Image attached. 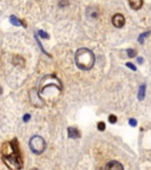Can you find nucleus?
I'll use <instances>...</instances> for the list:
<instances>
[{
	"label": "nucleus",
	"instance_id": "obj_1",
	"mask_svg": "<svg viewBox=\"0 0 151 170\" xmlns=\"http://www.w3.org/2000/svg\"><path fill=\"white\" fill-rule=\"evenodd\" d=\"M1 157L5 164L11 168V169H21L23 168V162L21 157H20L19 148L17 144V139L14 138L13 141L7 142L3 145V151H1Z\"/></svg>",
	"mask_w": 151,
	"mask_h": 170
},
{
	"label": "nucleus",
	"instance_id": "obj_2",
	"mask_svg": "<svg viewBox=\"0 0 151 170\" xmlns=\"http://www.w3.org/2000/svg\"><path fill=\"white\" fill-rule=\"evenodd\" d=\"M74 62L80 70H90L95 65V54L89 48H79L76 52Z\"/></svg>",
	"mask_w": 151,
	"mask_h": 170
},
{
	"label": "nucleus",
	"instance_id": "obj_3",
	"mask_svg": "<svg viewBox=\"0 0 151 170\" xmlns=\"http://www.w3.org/2000/svg\"><path fill=\"white\" fill-rule=\"evenodd\" d=\"M30 148H31V150L34 154H42L46 148V143H45L43 137L33 136L31 139H30Z\"/></svg>",
	"mask_w": 151,
	"mask_h": 170
},
{
	"label": "nucleus",
	"instance_id": "obj_4",
	"mask_svg": "<svg viewBox=\"0 0 151 170\" xmlns=\"http://www.w3.org/2000/svg\"><path fill=\"white\" fill-rule=\"evenodd\" d=\"M112 24H113V26H116L117 28L123 27L124 24H125V18H124V15H123V14H119V13L115 14L113 18H112Z\"/></svg>",
	"mask_w": 151,
	"mask_h": 170
},
{
	"label": "nucleus",
	"instance_id": "obj_5",
	"mask_svg": "<svg viewBox=\"0 0 151 170\" xmlns=\"http://www.w3.org/2000/svg\"><path fill=\"white\" fill-rule=\"evenodd\" d=\"M67 135H68V137H70V138H73V139H76V138H79V137H80V132H79V130H78L77 128H73V126H70V128L67 129Z\"/></svg>",
	"mask_w": 151,
	"mask_h": 170
},
{
	"label": "nucleus",
	"instance_id": "obj_6",
	"mask_svg": "<svg viewBox=\"0 0 151 170\" xmlns=\"http://www.w3.org/2000/svg\"><path fill=\"white\" fill-rule=\"evenodd\" d=\"M129 4L132 9H136L137 11V9H139L143 6V0H129Z\"/></svg>",
	"mask_w": 151,
	"mask_h": 170
},
{
	"label": "nucleus",
	"instance_id": "obj_7",
	"mask_svg": "<svg viewBox=\"0 0 151 170\" xmlns=\"http://www.w3.org/2000/svg\"><path fill=\"white\" fill-rule=\"evenodd\" d=\"M12 64L14 66H24L25 65V60H24V58L23 57H20V56H14L13 59H12Z\"/></svg>",
	"mask_w": 151,
	"mask_h": 170
},
{
	"label": "nucleus",
	"instance_id": "obj_8",
	"mask_svg": "<svg viewBox=\"0 0 151 170\" xmlns=\"http://www.w3.org/2000/svg\"><path fill=\"white\" fill-rule=\"evenodd\" d=\"M105 169H118V170H120V169H123V165L120 163H118L117 161H111L105 165Z\"/></svg>",
	"mask_w": 151,
	"mask_h": 170
},
{
	"label": "nucleus",
	"instance_id": "obj_9",
	"mask_svg": "<svg viewBox=\"0 0 151 170\" xmlns=\"http://www.w3.org/2000/svg\"><path fill=\"white\" fill-rule=\"evenodd\" d=\"M145 89H146V85L143 84L142 86L139 87V91H138V99L139 101H143L144 97H145Z\"/></svg>",
	"mask_w": 151,
	"mask_h": 170
},
{
	"label": "nucleus",
	"instance_id": "obj_10",
	"mask_svg": "<svg viewBox=\"0 0 151 170\" xmlns=\"http://www.w3.org/2000/svg\"><path fill=\"white\" fill-rule=\"evenodd\" d=\"M9 22H11L13 25H15V26H20V25L23 24V23L20 22L17 17H14V15H11V17H9Z\"/></svg>",
	"mask_w": 151,
	"mask_h": 170
},
{
	"label": "nucleus",
	"instance_id": "obj_11",
	"mask_svg": "<svg viewBox=\"0 0 151 170\" xmlns=\"http://www.w3.org/2000/svg\"><path fill=\"white\" fill-rule=\"evenodd\" d=\"M126 53H128V57L129 58H135L136 54H137V52L135 51V50H131V48H128L126 50Z\"/></svg>",
	"mask_w": 151,
	"mask_h": 170
},
{
	"label": "nucleus",
	"instance_id": "obj_12",
	"mask_svg": "<svg viewBox=\"0 0 151 170\" xmlns=\"http://www.w3.org/2000/svg\"><path fill=\"white\" fill-rule=\"evenodd\" d=\"M149 34H150L149 31H148V32H144L143 34H140V36H139V39H138V42H139V43H143V42H144V38H145L146 36H149Z\"/></svg>",
	"mask_w": 151,
	"mask_h": 170
},
{
	"label": "nucleus",
	"instance_id": "obj_13",
	"mask_svg": "<svg viewBox=\"0 0 151 170\" xmlns=\"http://www.w3.org/2000/svg\"><path fill=\"white\" fill-rule=\"evenodd\" d=\"M97 128H98L99 131H104V130H105V124H104V122H98Z\"/></svg>",
	"mask_w": 151,
	"mask_h": 170
},
{
	"label": "nucleus",
	"instance_id": "obj_14",
	"mask_svg": "<svg viewBox=\"0 0 151 170\" xmlns=\"http://www.w3.org/2000/svg\"><path fill=\"white\" fill-rule=\"evenodd\" d=\"M38 34H39L40 37H42V38H45V39H47V38H48V34H47L46 32L42 31V30H39V31H38Z\"/></svg>",
	"mask_w": 151,
	"mask_h": 170
},
{
	"label": "nucleus",
	"instance_id": "obj_15",
	"mask_svg": "<svg viewBox=\"0 0 151 170\" xmlns=\"http://www.w3.org/2000/svg\"><path fill=\"white\" fill-rule=\"evenodd\" d=\"M109 122H110V123H112V124H113V123H116V122H117V117H116L115 115L109 116Z\"/></svg>",
	"mask_w": 151,
	"mask_h": 170
},
{
	"label": "nucleus",
	"instance_id": "obj_16",
	"mask_svg": "<svg viewBox=\"0 0 151 170\" xmlns=\"http://www.w3.org/2000/svg\"><path fill=\"white\" fill-rule=\"evenodd\" d=\"M67 0H59V6L60 7H65V6H67Z\"/></svg>",
	"mask_w": 151,
	"mask_h": 170
},
{
	"label": "nucleus",
	"instance_id": "obj_17",
	"mask_svg": "<svg viewBox=\"0 0 151 170\" xmlns=\"http://www.w3.org/2000/svg\"><path fill=\"white\" fill-rule=\"evenodd\" d=\"M126 66L129 67V69H131V70H134V71H136L137 70V67L134 65V64H131V63H126Z\"/></svg>",
	"mask_w": 151,
	"mask_h": 170
},
{
	"label": "nucleus",
	"instance_id": "obj_18",
	"mask_svg": "<svg viewBox=\"0 0 151 170\" xmlns=\"http://www.w3.org/2000/svg\"><path fill=\"white\" fill-rule=\"evenodd\" d=\"M129 123H130V125H131V126H136L137 125V121H136V119H130Z\"/></svg>",
	"mask_w": 151,
	"mask_h": 170
},
{
	"label": "nucleus",
	"instance_id": "obj_19",
	"mask_svg": "<svg viewBox=\"0 0 151 170\" xmlns=\"http://www.w3.org/2000/svg\"><path fill=\"white\" fill-rule=\"evenodd\" d=\"M30 118H31V116H30V115H25V116H24V122L30 121Z\"/></svg>",
	"mask_w": 151,
	"mask_h": 170
},
{
	"label": "nucleus",
	"instance_id": "obj_20",
	"mask_svg": "<svg viewBox=\"0 0 151 170\" xmlns=\"http://www.w3.org/2000/svg\"><path fill=\"white\" fill-rule=\"evenodd\" d=\"M138 63H139V64L143 63V58H138Z\"/></svg>",
	"mask_w": 151,
	"mask_h": 170
}]
</instances>
